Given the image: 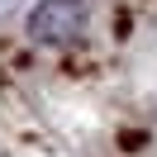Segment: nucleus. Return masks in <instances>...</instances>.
<instances>
[{"label":"nucleus","mask_w":157,"mask_h":157,"mask_svg":"<svg viewBox=\"0 0 157 157\" xmlns=\"http://www.w3.org/2000/svg\"><path fill=\"white\" fill-rule=\"evenodd\" d=\"M90 24L86 0H38L24 19V33L33 43H76Z\"/></svg>","instance_id":"obj_1"}]
</instances>
